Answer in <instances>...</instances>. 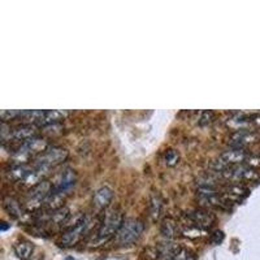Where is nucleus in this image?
Instances as JSON below:
<instances>
[{"instance_id":"f257e3e1","label":"nucleus","mask_w":260,"mask_h":260,"mask_svg":"<svg viewBox=\"0 0 260 260\" xmlns=\"http://www.w3.org/2000/svg\"><path fill=\"white\" fill-rule=\"evenodd\" d=\"M122 221H124L122 212L118 208L112 207L106 210L101 226H99L96 234H95L92 243L102 245V243L108 242L111 238H113L117 234L118 229L121 228Z\"/></svg>"},{"instance_id":"f03ea898","label":"nucleus","mask_w":260,"mask_h":260,"mask_svg":"<svg viewBox=\"0 0 260 260\" xmlns=\"http://www.w3.org/2000/svg\"><path fill=\"white\" fill-rule=\"evenodd\" d=\"M48 147V142L43 137H32V138L27 139L21 142L17 147L13 151V161L15 166L18 164H26L30 159L31 161L36 159L37 156L43 152L46 148Z\"/></svg>"},{"instance_id":"7ed1b4c3","label":"nucleus","mask_w":260,"mask_h":260,"mask_svg":"<svg viewBox=\"0 0 260 260\" xmlns=\"http://www.w3.org/2000/svg\"><path fill=\"white\" fill-rule=\"evenodd\" d=\"M68 157V151L67 148L60 147V146H48L39 156L32 160V168L38 172L47 175L51 168H55L56 166L61 164Z\"/></svg>"},{"instance_id":"20e7f679","label":"nucleus","mask_w":260,"mask_h":260,"mask_svg":"<svg viewBox=\"0 0 260 260\" xmlns=\"http://www.w3.org/2000/svg\"><path fill=\"white\" fill-rule=\"evenodd\" d=\"M145 225L141 220L137 219H124L121 228L116 234V241L118 245L126 246L137 242L139 237L142 236Z\"/></svg>"},{"instance_id":"39448f33","label":"nucleus","mask_w":260,"mask_h":260,"mask_svg":"<svg viewBox=\"0 0 260 260\" xmlns=\"http://www.w3.org/2000/svg\"><path fill=\"white\" fill-rule=\"evenodd\" d=\"M52 192V183L48 181H41L38 185L29 189L26 199L24 202V207L26 211H37L43 207V203Z\"/></svg>"},{"instance_id":"423d86ee","label":"nucleus","mask_w":260,"mask_h":260,"mask_svg":"<svg viewBox=\"0 0 260 260\" xmlns=\"http://www.w3.org/2000/svg\"><path fill=\"white\" fill-rule=\"evenodd\" d=\"M89 226V220L87 217H83L80 221H77L76 224H73L72 226H68L65 229L64 233L61 234V238H60V243L61 246L65 247H71V246L76 245L78 241L81 240V237L83 236V233L86 232Z\"/></svg>"},{"instance_id":"0eeeda50","label":"nucleus","mask_w":260,"mask_h":260,"mask_svg":"<svg viewBox=\"0 0 260 260\" xmlns=\"http://www.w3.org/2000/svg\"><path fill=\"white\" fill-rule=\"evenodd\" d=\"M76 172L71 168H65L60 171L52 180V189L57 192L68 191L76 183Z\"/></svg>"},{"instance_id":"6e6552de","label":"nucleus","mask_w":260,"mask_h":260,"mask_svg":"<svg viewBox=\"0 0 260 260\" xmlns=\"http://www.w3.org/2000/svg\"><path fill=\"white\" fill-rule=\"evenodd\" d=\"M186 216H187V219L190 220V222H191V224H190L191 226L198 228V229H202V231L210 228L211 225L213 224V220H215L212 213L203 210V208L189 211V212L186 213Z\"/></svg>"},{"instance_id":"1a4fd4ad","label":"nucleus","mask_w":260,"mask_h":260,"mask_svg":"<svg viewBox=\"0 0 260 260\" xmlns=\"http://www.w3.org/2000/svg\"><path fill=\"white\" fill-rule=\"evenodd\" d=\"M221 192L228 201L234 203V202H238L245 198L246 195L248 194V189L245 185H242V183L228 182V185H225Z\"/></svg>"},{"instance_id":"9d476101","label":"nucleus","mask_w":260,"mask_h":260,"mask_svg":"<svg viewBox=\"0 0 260 260\" xmlns=\"http://www.w3.org/2000/svg\"><path fill=\"white\" fill-rule=\"evenodd\" d=\"M257 139V134L251 130H237L231 136V147L232 148H243L248 143L255 142Z\"/></svg>"},{"instance_id":"9b49d317","label":"nucleus","mask_w":260,"mask_h":260,"mask_svg":"<svg viewBox=\"0 0 260 260\" xmlns=\"http://www.w3.org/2000/svg\"><path fill=\"white\" fill-rule=\"evenodd\" d=\"M113 198V191L108 186H102L94 192L92 197V204L98 210H103L110 206L111 201Z\"/></svg>"},{"instance_id":"f8f14e48","label":"nucleus","mask_w":260,"mask_h":260,"mask_svg":"<svg viewBox=\"0 0 260 260\" xmlns=\"http://www.w3.org/2000/svg\"><path fill=\"white\" fill-rule=\"evenodd\" d=\"M31 172H32L31 166H27V164H18V166H15V164H13L6 175L9 181L21 183L22 181L26 180L27 176H29Z\"/></svg>"},{"instance_id":"ddd939ff","label":"nucleus","mask_w":260,"mask_h":260,"mask_svg":"<svg viewBox=\"0 0 260 260\" xmlns=\"http://www.w3.org/2000/svg\"><path fill=\"white\" fill-rule=\"evenodd\" d=\"M3 206L4 208L8 211L9 215L12 216V217H15V219L21 220L25 216V207H22V204H21L16 198L11 197V195H6V197H4Z\"/></svg>"},{"instance_id":"4468645a","label":"nucleus","mask_w":260,"mask_h":260,"mask_svg":"<svg viewBox=\"0 0 260 260\" xmlns=\"http://www.w3.org/2000/svg\"><path fill=\"white\" fill-rule=\"evenodd\" d=\"M69 115L68 111H59V110H50V111H45L42 118L39 120L38 122V126L42 127H46L48 125H52V124H56L59 122L60 120H62L64 117Z\"/></svg>"},{"instance_id":"2eb2a0df","label":"nucleus","mask_w":260,"mask_h":260,"mask_svg":"<svg viewBox=\"0 0 260 260\" xmlns=\"http://www.w3.org/2000/svg\"><path fill=\"white\" fill-rule=\"evenodd\" d=\"M148 212H150L151 219L156 221L160 219L162 212V199L159 194L154 192L151 194L150 202H148Z\"/></svg>"},{"instance_id":"dca6fc26","label":"nucleus","mask_w":260,"mask_h":260,"mask_svg":"<svg viewBox=\"0 0 260 260\" xmlns=\"http://www.w3.org/2000/svg\"><path fill=\"white\" fill-rule=\"evenodd\" d=\"M34 251V245L30 241L21 240L15 245V252L21 260H29Z\"/></svg>"},{"instance_id":"f3484780","label":"nucleus","mask_w":260,"mask_h":260,"mask_svg":"<svg viewBox=\"0 0 260 260\" xmlns=\"http://www.w3.org/2000/svg\"><path fill=\"white\" fill-rule=\"evenodd\" d=\"M176 232H177V224H176L173 220L167 219L166 221L161 224V234L166 238H172V237H175Z\"/></svg>"},{"instance_id":"a211bd4d","label":"nucleus","mask_w":260,"mask_h":260,"mask_svg":"<svg viewBox=\"0 0 260 260\" xmlns=\"http://www.w3.org/2000/svg\"><path fill=\"white\" fill-rule=\"evenodd\" d=\"M178 159H180V155H178V152L176 150H167L166 152H164V156H162V161H164V164L168 167H172V166H176L178 161Z\"/></svg>"},{"instance_id":"6ab92c4d","label":"nucleus","mask_w":260,"mask_h":260,"mask_svg":"<svg viewBox=\"0 0 260 260\" xmlns=\"http://www.w3.org/2000/svg\"><path fill=\"white\" fill-rule=\"evenodd\" d=\"M215 118V112L212 111H202L198 115V124L201 126H204V125H208L213 121Z\"/></svg>"},{"instance_id":"aec40b11","label":"nucleus","mask_w":260,"mask_h":260,"mask_svg":"<svg viewBox=\"0 0 260 260\" xmlns=\"http://www.w3.org/2000/svg\"><path fill=\"white\" fill-rule=\"evenodd\" d=\"M222 237H224V236H222L221 232L216 231L215 233L212 234V237H211V241H212L213 243H216V245H217V243H219V242H221Z\"/></svg>"}]
</instances>
